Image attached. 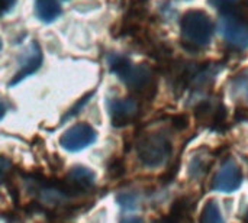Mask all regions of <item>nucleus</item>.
Wrapping results in <instances>:
<instances>
[{"label":"nucleus","instance_id":"9b49d317","mask_svg":"<svg viewBox=\"0 0 248 223\" xmlns=\"http://www.w3.org/2000/svg\"><path fill=\"white\" fill-rule=\"evenodd\" d=\"M211 165V158L206 152L199 151L195 152L189 161V167H187V176L190 178H199L202 176H205V173L208 171Z\"/></svg>","mask_w":248,"mask_h":223},{"label":"nucleus","instance_id":"1a4fd4ad","mask_svg":"<svg viewBox=\"0 0 248 223\" xmlns=\"http://www.w3.org/2000/svg\"><path fill=\"white\" fill-rule=\"evenodd\" d=\"M42 64V52L36 42H32L19 58V71L15 74V78L10 81V86L17 84L28 75L33 74Z\"/></svg>","mask_w":248,"mask_h":223},{"label":"nucleus","instance_id":"a211bd4d","mask_svg":"<svg viewBox=\"0 0 248 223\" xmlns=\"http://www.w3.org/2000/svg\"><path fill=\"white\" fill-rule=\"evenodd\" d=\"M92 94H93V93H89V94H87L86 97L80 99V102H78V103H77V104L74 106V109H71V110L68 112V115H67V116L64 118V120H65V119H68V118H73L74 115H77V113H78V110H80V109H81V107H83V106H84V104L87 103V102H89V99L92 97Z\"/></svg>","mask_w":248,"mask_h":223},{"label":"nucleus","instance_id":"f8f14e48","mask_svg":"<svg viewBox=\"0 0 248 223\" xmlns=\"http://www.w3.org/2000/svg\"><path fill=\"white\" fill-rule=\"evenodd\" d=\"M201 223H225L224 213L217 200L209 199L201 212Z\"/></svg>","mask_w":248,"mask_h":223},{"label":"nucleus","instance_id":"0eeeda50","mask_svg":"<svg viewBox=\"0 0 248 223\" xmlns=\"http://www.w3.org/2000/svg\"><path fill=\"white\" fill-rule=\"evenodd\" d=\"M140 113V104L135 99H115L109 102V115L113 126L129 125Z\"/></svg>","mask_w":248,"mask_h":223},{"label":"nucleus","instance_id":"5701e85b","mask_svg":"<svg viewBox=\"0 0 248 223\" xmlns=\"http://www.w3.org/2000/svg\"><path fill=\"white\" fill-rule=\"evenodd\" d=\"M140 1H144V0H140Z\"/></svg>","mask_w":248,"mask_h":223},{"label":"nucleus","instance_id":"2eb2a0df","mask_svg":"<svg viewBox=\"0 0 248 223\" xmlns=\"http://www.w3.org/2000/svg\"><path fill=\"white\" fill-rule=\"evenodd\" d=\"M10 171H12V161L7 157L0 155V184L7 178Z\"/></svg>","mask_w":248,"mask_h":223},{"label":"nucleus","instance_id":"6ab92c4d","mask_svg":"<svg viewBox=\"0 0 248 223\" xmlns=\"http://www.w3.org/2000/svg\"><path fill=\"white\" fill-rule=\"evenodd\" d=\"M15 3H16V0H0V15L9 12Z\"/></svg>","mask_w":248,"mask_h":223},{"label":"nucleus","instance_id":"20e7f679","mask_svg":"<svg viewBox=\"0 0 248 223\" xmlns=\"http://www.w3.org/2000/svg\"><path fill=\"white\" fill-rule=\"evenodd\" d=\"M219 33L235 48L244 49L248 46V16L238 13H227L218 23Z\"/></svg>","mask_w":248,"mask_h":223},{"label":"nucleus","instance_id":"6e6552de","mask_svg":"<svg viewBox=\"0 0 248 223\" xmlns=\"http://www.w3.org/2000/svg\"><path fill=\"white\" fill-rule=\"evenodd\" d=\"M96 176L94 173L83 165H76L67 174L65 183L62 184L68 194H78L83 192H89L94 186Z\"/></svg>","mask_w":248,"mask_h":223},{"label":"nucleus","instance_id":"f3484780","mask_svg":"<svg viewBox=\"0 0 248 223\" xmlns=\"http://www.w3.org/2000/svg\"><path fill=\"white\" fill-rule=\"evenodd\" d=\"M173 126L177 131H183L189 126V116L187 115H177L173 118Z\"/></svg>","mask_w":248,"mask_h":223},{"label":"nucleus","instance_id":"423d86ee","mask_svg":"<svg viewBox=\"0 0 248 223\" xmlns=\"http://www.w3.org/2000/svg\"><path fill=\"white\" fill-rule=\"evenodd\" d=\"M97 138L96 131L87 123H77L62 134L60 138V145L71 152L81 151L92 145Z\"/></svg>","mask_w":248,"mask_h":223},{"label":"nucleus","instance_id":"4468645a","mask_svg":"<svg viewBox=\"0 0 248 223\" xmlns=\"http://www.w3.org/2000/svg\"><path fill=\"white\" fill-rule=\"evenodd\" d=\"M209 1H211L212 6L218 7L219 10H224L225 13L232 12L240 3V0H209Z\"/></svg>","mask_w":248,"mask_h":223},{"label":"nucleus","instance_id":"7ed1b4c3","mask_svg":"<svg viewBox=\"0 0 248 223\" xmlns=\"http://www.w3.org/2000/svg\"><path fill=\"white\" fill-rule=\"evenodd\" d=\"M138 160L147 168H158L167 163L171 154L170 139L160 132L144 135L137 144Z\"/></svg>","mask_w":248,"mask_h":223},{"label":"nucleus","instance_id":"ddd939ff","mask_svg":"<svg viewBox=\"0 0 248 223\" xmlns=\"http://www.w3.org/2000/svg\"><path fill=\"white\" fill-rule=\"evenodd\" d=\"M118 203L124 208V209H137L138 208V196L135 193H124L121 196H118Z\"/></svg>","mask_w":248,"mask_h":223},{"label":"nucleus","instance_id":"f257e3e1","mask_svg":"<svg viewBox=\"0 0 248 223\" xmlns=\"http://www.w3.org/2000/svg\"><path fill=\"white\" fill-rule=\"evenodd\" d=\"M109 67L112 73L119 75V78L126 84L129 90L134 93L153 97L157 90V81L154 77L153 70L145 64H131L126 58L122 57H112L109 58Z\"/></svg>","mask_w":248,"mask_h":223},{"label":"nucleus","instance_id":"f03ea898","mask_svg":"<svg viewBox=\"0 0 248 223\" xmlns=\"http://www.w3.org/2000/svg\"><path fill=\"white\" fill-rule=\"evenodd\" d=\"M182 42L189 51H198L208 45L212 33L214 23L203 10H189L182 17Z\"/></svg>","mask_w":248,"mask_h":223},{"label":"nucleus","instance_id":"39448f33","mask_svg":"<svg viewBox=\"0 0 248 223\" xmlns=\"http://www.w3.org/2000/svg\"><path fill=\"white\" fill-rule=\"evenodd\" d=\"M243 184L241 167L232 158H227L212 178V190L218 193H234Z\"/></svg>","mask_w":248,"mask_h":223},{"label":"nucleus","instance_id":"aec40b11","mask_svg":"<svg viewBox=\"0 0 248 223\" xmlns=\"http://www.w3.org/2000/svg\"><path fill=\"white\" fill-rule=\"evenodd\" d=\"M121 223H145L142 218H138V216H131V218H126L124 219Z\"/></svg>","mask_w":248,"mask_h":223},{"label":"nucleus","instance_id":"dca6fc26","mask_svg":"<svg viewBox=\"0 0 248 223\" xmlns=\"http://www.w3.org/2000/svg\"><path fill=\"white\" fill-rule=\"evenodd\" d=\"M235 87L238 89L240 93L244 94V97L248 100V70L244 71L235 81Z\"/></svg>","mask_w":248,"mask_h":223},{"label":"nucleus","instance_id":"9d476101","mask_svg":"<svg viewBox=\"0 0 248 223\" xmlns=\"http://www.w3.org/2000/svg\"><path fill=\"white\" fill-rule=\"evenodd\" d=\"M35 12H36L38 19L49 23V22H54L61 15V7L57 0H36Z\"/></svg>","mask_w":248,"mask_h":223},{"label":"nucleus","instance_id":"412c9836","mask_svg":"<svg viewBox=\"0 0 248 223\" xmlns=\"http://www.w3.org/2000/svg\"><path fill=\"white\" fill-rule=\"evenodd\" d=\"M4 113H6V107H4V104H3V103L0 102V120L3 119Z\"/></svg>","mask_w":248,"mask_h":223},{"label":"nucleus","instance_id":"4be33fe9","mask_svg":"<svg viewBox=\"0 0 248 223\" xmlns=\"http://www.w3.org/2000/svg\"><path fill=\"white\" fill-rule=\"evenodd\" d=\"M0 49H1V39H0Z\"/></svg>","mask_w":248,"mask_h":223}]
</instances>
